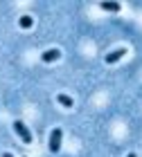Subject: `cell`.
<instances>
[{
    "mask_svg": "<svg viewBox=\"0 0 142 157\" xmlns=\"http://www.w3.org/2000/svg\"><path fill=\"white\" fill-rule=\"evenodd\" d=\"M0 157H14L11 153H2V155H0Z\"/></svg>",
    "mask_w": 142,
    "mask_h": 157,
    "instance_id": "ba28073f",
    "label": "cell"
},
{
    "mask_svg": "<svg viewBox=\"0 0 142 157\" xmlns=\"http://www.w3.org/2000/svg\"><path fill=\"white\" fill-rule=\"evenodd\" d=\"M104 11H120V2H102Z\"/></svg>",
    "mask_w": 142,
    "mask_h": 157,
    "instance_id": "52a82bcc",
    "label": "cell"
},
{
    "mask_svg": "<svg viewBox=\"0 0 142 157\" xmlns=\"http://www.w3.org/2000/svg\"><path fill=\"white\" fill-rule=\"evenodd\" d=\"M126 157H136V153H129V155H126Z\"/></svg>",
    "mask_w": 142,
    "mask_h": 157,
    "instance_id": "9c48e42d",
    "label": "cell"
},
{
    "mask_svg": "<svg viewBox=\"0 0 142 157\" xmlns=\"http://www.w3.org/2000/svg\"><path fill=\"white\" fill-rule=\"evenodd\" d=\"M59 56H61V52H59L56 47H52V49H47V52L41 54V61H43V63H52V61L59 59Z\"/></svg>",
    "mask_w": 142,
    "mask_h": 157,
    "instance_id": "277c9868",
    "label": "cell"
},
{
    "mask_svg": "<svg viewBox=\"0 0 142 157\" xmlns=\"http://www.w3.org/2000/svg\"><path fill=\"white\" fill-rule=\"evenodd\" d=\"M56 101H59V103L63 105V108H72V105H75V101H72V97L63 94V92H61V94H56Z\"/></svg>",
    "mask_w": 142,
    "mask_h": 157,
    "instance_id": "5b68a950",
    "label": "cell"
},
{
    "mask_svg": "<svg viewBox=\"0 0 142 157\" xmlns=\"http://www.w3.org/2000/svg\"><path fill=\"white\" fill-rule=\"evenodd\" d=\"M126 54V47H117V49H113V52L111 54H106V63H108V65H111V63H117L120 59H122V56Z\"/></svg>",
    "mask_w": 142,
    "mask_h": 157,
    "instance_id": "3957f363",
    "label": "cell"
},
{
    "mask_svg": "<svg viewBox=\"0 0 142 157\" xmlns=\"http://www.w3.org/2000/svg\"><path fill=\"white\" fill-rule=\"evenodd\" d=\"M61 137H63V130H61V128H54L52 135H50V153H59V148H61Z\"/></svg>",
    "mask_w": 142,
    "mask_h": 157,
    "instance_id": "7a4b0ae2",
    "label": "cell"
},
{
    "mask_svg": "<svg viewBox=\"0 0 142 157\" xmlns=\"http://www.w3.org/2000/svg\"><path fill=\"white\" fill-rule=\"evenodd\" d=\"M14 132L23 139V144H32V141H34L32 139V132L27 130V126L23 124V121H14Z\"/></svg>",
    "mask_w": 142,
    "mask_h": 157,
    "instance_id": "6da1fadb",
    "label": "cell"
},
{
    "mask_svg": "<svg viewBox=\"0 0 142 157\" xmlns=\"http://www.w3.org/2000/svg\"><path fill=\"white\" fill-rule=\"evenodd\" d=\"M18 25L23 27V29H30V27L34 25V18H32V16H23V18L18 20Z\"/></svg>",
    "mask_w": 142,
    "mask_h": 157,
    "instance_id": "8992f818",
    "label": "cell"
}]
</instances>
